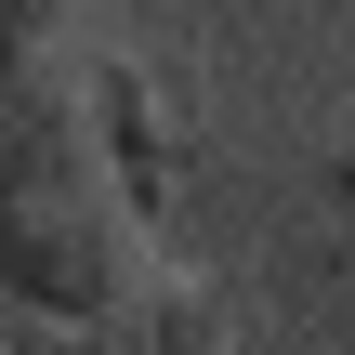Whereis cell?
Listing matches in <instances>:
<instances>
[{
	"label": "cell",
	"mask_w": 355,
	"mask_h": 355,
	"mask_svg": "<svg viewBox=\"0 0 355 355\" xmlns=\"http://www.w3.org/2000/svg\"><path fill=\"white\" fill-rule=\"evenodd\" d=\"M171 105L132 53H40L0 66V316L79 329L171 277Z\"/></svg>",
	"instance_id": "obj_1"
},
{
	"label": "cell",
	"mask_w": 355,
	"mask_h": 355,
	"mask_svg": "<svg viewBox=\"0 0 355 355\" xmlns=\"http://www.w3.org/2000/svg\"><path fill=\"white\" fill-rule=\"evenodd\" d=\"M13 355H237V303L211 277H145L119 316H79V329H13Z\"/></svg>",
	"instance_id": "obj_2"
},
{
	"label": "cell",
	"mask_w": 355,
	"mask_h": 355,
	"mask_svg": "<svg viewBox=\"0 0 355 355\" xmlns=\"http://www.w3.org/2000/svg\"><path fill=\"white\" fill-rule=\"evenodd\" d=\"M92 13H105V0H0V66H40V53H66Z\"/></svg>",
	"instance_id": "obj_3"
},
{
	"label": "cell",
	"mask_w": 355,
	"mask_h": 355,
	"mask_svg": "<svg viewBox=\"0 0 355 355\" xmlns=\"http://www.w3.org/2000/svg\"><path fill=\"white\" fill-rule=\"evenodd\" d=\"M329 198H343V211H355V145H343V158H329Z\"/></svg>",
	"instance_id": "obj_4"
}]
</instances>
